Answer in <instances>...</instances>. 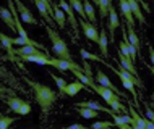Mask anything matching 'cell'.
Returning <instances> with one entry per match:
<instances>
[{"label":"cell","instance_id":"1","mask_svg":"<svg viewBox=\"0 0 154 129\" xmlns=\"http://www.w3.org/2000/svg\"><path fill=\"white\" fill-rule=\"evenodd\" d=\"M28 84L32 87L34 90V95H36V102L37 105L41 107V111L42 115H47L51 111L52 105L55 103L57 100V92H54L49 86L45 84H41V82H34V81H28Z\"/></svg>","mask_w":154,"mask_h":129},{"label":"cell","instance_id":"2","mask_svg":"<svg viewBox=\"0 0 154 129\" xmlns=\"http://www.w3.org/2000/svg\"><path fill=\"white\" fill-rule=\"evenodd\" d=\"M45 32H47V36H49V40L52 42V50L55 53V57L63 58V60H68V61H73L72 55H70V50H68V45H66V42L59 36V32L52 28V24H45Z\"/></svg>","mask_w":154,"mask_h":129},{"label":"cell","instance_id":"3","mask_svg":"<svg viewBox=\"0 0 154 129\" xmlns=\"http://www.w3.org/2000/svg\"><path fill=\"white\" fill-rule=\"evenodd\" d=\"M106 66H109V68L114 71L117 76L122 79V84H123V87L128 90L131 95H133V98H135V102H138V97H136V90H135V86H140V87H143V82H141V79L138 78V76H135V74H131L130 71H127L125 68H122L120 66V69H115L114 66H110L109 63H104Z\"/></svg>","mask_w":154,"mask_h":129},{"label":"cell","instance_id":"4","mask_svg":"<svg viewBox=\"0 0 154 129\" xmlns=\"http://www.w3.org/2000/svg\"><path fill=\"white\" fill-rule=\"evenodd\" d=\"M7 105L16 115H28L31 111L29 102L23 100V98H20V97H10V98H7Z\"/></svg>","mask_w":154,"mask_h":129},{"label":"cell","instance_id":"5","mask_svg":"<svg viewBox=\"0 0 154 129\" xmlns=\"http://www.w3.org/2000/svg\"><path fill=\"white\" fill-rule=\"evenodd\" d=\"M13 2H15V7H16V10H18L20 18H21L23 23H26V24H37V19L34 18V15L31 13V10L24 5L21 0H13Z\"/></svg>","mask_w":154,"mask_h":129},{"label":"cell","instance_id":"6","mask_svg":"<svg viewBox=\"0 0 154 129\" xmlns=\"http://www.w3.org/2000/svg\"><path fill=\"white\" fill-rule=\"evenodd\" d=\"M80 26L83 29V34L88 37L89 40H94V42L99 40V31H97V28L94 26V23H91V21L88 23L85 18H81L80 19Z\"/></svg>","mask_w":154,"mask_h":129},{"label":"cell","instance_id":"7","mask_svg":"<svg viewBox=\"0 0 154 129\" xmlns=\"http://www.w3.org/2000/svg\"><path fill=\"white\" fill-rule=\"evenodd\" d=\"M107 28H109L110 42H114L115 40V29L120 28V19H119V15L115 11L114 5H110V10H109V24H107Z\"/></svg>","mask_w":154,"mask_h":129},{"label":"cell","instance_id":"8","mask_svg":"<svg viewBox=\"0 0 154 129\" xmlns=\"http://www.w3.org/2000/svg\"><path fill=\"white\" fill-rule=\"evenodd\" d=\"M59 5H60V8L66 13V18H68V23H70V26H72L73 29H75V34H76V31H78V19L75 18V10H73V7L70 5L66 0H59Z\"/></svg>","mask_w":154,"mask_h":129},{"label":"cell","instance_id":"9","mask_svg":"<svg viewBox=\"0 0 154 129\" xmlns=\"http://www.w3.org/2000/svg\"><path fill=\"white\" fill-rule=\"evenodd\" d=\"M119 5H120V11H122L127 24L135 28V16H133V11H131V7L128 3V0H119Z\"/></svg>","mask_w":154,"mask_h":129},{"label":"cell","instance_id":"10","mask_svg":"<svg viewBox=\"0 0 154 129\" xmlns=\"http://www.w3.org/2000/svg\"><path fill=\"white\" fill-rule=\"evenodd\" d=\"M52 7H54V21H55V24H57L59 28L63 29L65 24H66V21H68V18H66V13L60 8L59 3H54V2H52Z\"/></svg>","mask_w":154,"mask_h":129},{"label":"cell","instance_id":"11","mask_svg":"<svg viewBox=\"0 0 154 129\" xmlns=\"http://www.w3.org/2000/svg\"><path fill=\"white\" fill-rule=\"evenodd\" d=\"M119 61H120V66H122V68H125L127 71H130L131 74H135V76H138V71H136V68H135V61H133L128 55L122 53L120 50H119Z\"/></svg>","mask_w":154,"mask_h":129},{"label":"cell","instance_id":"12","mask_svg":"<svg viewBox=\"0 0 154 129\" xmlns=\"http://www.w3.org/2000/svg\"><path fill=\"white\" fill-rule=\"evenodd\" d=\"M112 118H114L115 126L120 128V129H130L131 128V115L125 113V115L120 116L117 113H114V115H112Z\"/></svg>","mask_w":154,"mask_h":129},{"label":"cell","instance_id":"13","mask_svg":"<svg viewBox=\"0 0 154 129\" xmlns=\"http://www.w3.org/2000/svg\"><path fill=\"white\" fill-rule=\"evenodd\" d=\"M109 40H110V37L109 34H107V31L106 29H101V32H99V40H97V45H99V48H101V53L104 57H107L109 55Z\"/></svg>","mask_w":154,"mask_h":129},{"label":"cell","instance_id":"14","mask_svg":"<svg viewBox=\"0 0 154 129\" xmlns=\"http://www.w3.org/2000/svg\"><path fill=\"white\" fill-rule=\"evenodd\" d=\"M130 115H131V129H140V128H146V119L148 118H143L135 108H130Z\"/></svg>","mask_w":154,"mask_h":129},{"label":"cell","instance_id":"15","mask_svg":"<svg viewBox=\"0 0 154 129\" xmlns=\"http://www.w3.org/2000/svg\"><path fill=\"white\" fill-rule=\"evenodd\" d=\"M96 81H97V82H99V84H101V86H106V87H109V89H112V90H114V92H117L119 95H122V97H125V95H123L122 92H120V90L117 89V87H115L114 84H112V82H110V79L107 78L106 74H104V73L101 71V69H99V71L96 73Z\"/></svg>","mask_w":154,"mask_h":129},{"label":"cell","instance_id":"16","mask_svg":"<svg viewBox=\"0 0 154 129\" xmlns=\"http://www.w3.org/2000/svg\"><path fill=\"white\" fill-rule=\"evenodd\" d=\"M83 89H88V86L85 84V82H81V81H75V82H70L68 86H66V89H65V95H68V97H75L80 90Z\"/></svg>","mask_w":154,"mask_h":129},{"label":"cell","instance_id":"17","mask_svg":"<svg viewBox=\"0 0 154 129\" xmlns=\"http://www.w3.org/2000/svg\"><path fill=\"white\" fill-rule=\"evenodd\" d=\"M0 18H2V21L5 23L7 26L16 29V21H15V16H13V13H11V10L2 7V8H0Z\"/></svg>","mask_w":154,"mask_h":129},{"label":"cell","instance_id":"18","mask_svg":"<svg viewBox=\"0 0 154 129\" xmlns=\"http://www.w3.org/2000/svg\"><path fill=\"white\" fill-rule=\"evenodd\" d=\"M32 2H34V5L37 7V10H39V13L42 15V18L45 19V21H49V24H52L54 18H52L51 11H49V7L45 5V3L42 2V0H32Z\"/></svg>","mask_w":154,"mask_h":129},{"label":"cell","instance_id":"19","mask_svg":"<svg viewBox=\"0 0 154 129\" xmlns=\"http://www.w3.org/2000/svg\"><path fill=\"white\" fill-rule=\"evenodd\" d=\"M128 3H130V7H131V11H133L135 19H138L140 24L146 23V18H144L143 13H141V8H140V2H138V0H128Z\"/></svg>","mask_w":154,"mask_h":129},{"label":"cell","instance_id":"20","mask_svg":"<svg viewBox=\"0 0 154 129\" xmlns=\"http://www.w3.org/2000/svg\"><path fill=\"white\" fill-rule=\"evenodd\" d=\"M0 39H2V47L5 48L8 53H10V58H11V60H15L16 53H15V48L11 47V45H13V42H11V37L2 32V34H0Z\"/></svg>","mask_w":154,"mask_h":129},{"label":"cell","instance_id":"21","mask_svg":"<svg viewBox=\"0 0 154 129\" xmlns=\"http://www.w3.org/2000/svg\"><path fill=\"white\" fill-rule=\"evenodd\" d=\"M96 7L99 8V15L101 18H106L109 16V10H110V5H112V0H96Z\"/></svg>","mask_w":154,"mask_h":129},{"label":"cell","instance_id":"22","mask_svg":"<svg viewBox=\"0 0 154 129\" xmlns=\"http://www.w3.org/2000/svg\"><path fill=\"white\" fill-rule=\"evenodd\" d=\"M76 110L81 118H86V119H93V118H97L99 116V111L94 110V108H89V107H76Z\"/></svg>","mask_w":154,"mask_h":129},{"label":"cell","instance_id":"23","mask_svg":"<svg viewBox=\"0 0 154 129\" xmlns=\"http://www.w3.org/2000/svg\"><path fill=\"white\" fill-rule=\"evenodd\" d=\"M83 3H85V13H86V18H88L91 23H94V24H96L97 18H96V11H94L93 3H91L89 0H83Z\"/></svg>","mask_w":154,"mask_h":129},{"label":"cell","instance_id":"24","mask_svg":"<svg viewBox=\"0 0 154 129\" xmlns=\"http://www.w3.org/2000/svg\"><path fill=\"white\" fill-rule=\"evenodd\" d=\"M70 5L73 7V10L76 11L78 15L81 16V18L86 19V13H85V3H83V0H68Z\"/></svg>","mask_w":154,"mask_h":129},{"label":"cell","instance_id":"25","mask_svg":"<svg viewBox=\"0 0 154 129\" xmlns=\"http://www.w3.org/2000/svg\"><path fill=\"white\" fill-rule=\"evenodd\" d=\"M128 40H130V42L138 48V52L141 50V40L138 39V36H136L135 28H133V26H128Z\"/></svg>","mask_w":154,"mask_h":129},{"label":"cell","instance_id":"26","mask_svg":"<svg viewBox=\"0 0 154 129\" xmlns=\"http://www.w3.org/2000/svg\"><path fill=\"white\" fill-rule=\"evenodd\" d=\"M51 76H52V79H54V81H55L57 87H59V92L65 94V89H66V86H68V82H66L63 78H60V76H55V74H51Z\"/></svg>","mask_w":154,"mask_h":129},{"label":"cell","instance_id":"27","mask_svg":"<svg viewBox=\"0 0 154 129\" xmlns=\"http://www.w3.org/2000/svg\"><path fill=\"white\" fill-rule=\"evenodd\" d=\"M80 53H81V57L85 58V60H96V61H102L101 58H99L97 55H94V53H89V52H86L85 48H81L80 50ZM102 63H106V61H102Z\"/></svg>","mask_w":154,"mask_h":129},{"label":"cell","instance_id":"28","mask_svg":"<svg viewBox=\"0 0 154 129\" xmlns=\"http://www.w3.org/2000/svg\"><path fill=\"white\" fill-rule=\"evenodd\" d=\"M112 126H114V123H110V121H96V123H93L91 128H94V129H107V128H112Z\"/></svg>","mask_w":154,"mask_h":129},{"label":"cell","instance_id":"29","mask_svg":"<svg viewBox=\"0 0 154 129\" xmlns=\"http://www.w3.org/2000/svg\"><path fill=\"white\" fill-rule=\"evenodd\" d=\"M15 118H8V116H2V121H0V128L2 129H7L8 126H10L11 123H13Z\"/></svg>","mask_w":154,"mask_h":129},{"label":"cell","instance_id":"30","mask_svg":"<svg viewBox=\"0 0 154 129\" xmlns=\"http://www.w3.org/2000/svg\"><path fill=\"white\" fill-rule=\"evenodd\" d=\"M119 50L122 52V53H125V55H128L130 57V50H128V47H127V42H120V45H119Z\"/></svg>","mask_w":154,"mask_h":129},{"label":"cell","instance_id":"31","mask_svg":"<svg viewBox=\"0 0 154 129\" xmlns=\"http://www.w3.org/2000/svg\"><path fill=\"white\" fill-rule=\"evenodd\" d=\"M149 60H151V63L154 65V48L149 45Z\"/></svg>","mask_w":154,"mask_h":129},{"label":"cell","instance_id":"32","mask_svg":"<svg viewBox=\"0 0 154 129\" xmlns=\"http://www.w3.org/2000/svg\"><path fill=\"white\" fill-rule=\"evenodd\" d=\"M70 128H72V129H83L85 126H83V124H78V123H75V124H72Z\"/></svg>","mask_w":154,"mask_h":129},{"label":"cell","instance_id":"33","mask_svg":"<svg viewBox=\"0 0 154 129\" xmlns=\"http://www.w3.org/2000/svg\"><path fill=\"white\" fill-rule=\"evenodd\" d=\"M138 2L141 3V5H143L144 7V10H146V11H149V7H148V3L146 2H144V0H138Z\"/></svg>","mask_w":154,"mask_h":129},{"label":"cell","instance_id":"34","mask_svg":"<svg viewBox=\"0 0 154 129\" xmlns=\"http://www.w3.org/2000/svg\"><path fill=\"white\" fill-rule=\"evenodd\" d=\"M149 71L152 73V76H154V66H149Z\"/></svg>","mask_w":154,"mask_h":129},{"label":"cell","instance_id":"35","mask_svg":"<svg viewBox=\"0 0 154 129\" xmlns=\"http://www.w3.org/2000/svg\"><path fill=\"white\" fill-rule=\"evenodd\" d=\"M152 100H154V90H152Z\"/></svg>","mask_w":154,"mask_h":129},{"label":"cell","instance_id":"36","mask_svg":"<svg viewBox=\"0 0 154 129\" xmlns=\"http://www.w3.org/2000/svg\"><path fill=\"white\" fill-rule=\"evenodd\" d=\"M152 108H154V103H152Z\"/></svg>","mask_w":154,"mask_h":129},{"label":"cell","instance_id":"37","mask_svg":"<svg viewBox=\"0 0 154 129\" xmlns=\"http://www.w3.org/2000/svg\"><path fill=\"white\" fill-rule=\"evenodd\" d=\"M93 2H96V0H93Z\"/></svg>","mask_w":154,"mask_h":129}]
</instances>
